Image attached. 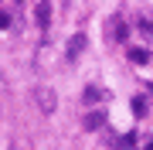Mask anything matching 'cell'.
I'll list each match as a JSON object with an SVG mask.
<instances>
[{"mask_svg":"<svg viewBox=\"0 0 153 150\" xmlns=\"http://www.w3.org/2000/svg\"><path fill=\"white\" fill-rule=\"evenodd\" d=\"M34 21H38V28H48V24H51V0H38Z\"/></svg>","mask_w":153,"mask_h":150,"instance_id":"1","label":"cell"},{"mask_svg":"<svg viewBox=\"0 0 153 150\" xmlns=\"http://www.w3.org/2000/svg\"><path fill=\"white\" fill-rule=\"evenodd\" d=\"M82 48H85V34H75V38L68 41V48H65V61H75L82 55Z\"/></svg>","mask_w":153,"mask_h":150,"instance_id":"2","label":"cell"},{"mask_svg":"<svg viewBox=\"0 0 153 150\" xmlns=\"http://www.w3.org/2000/svg\"><path fill=\"white\" fill-rule=\"evenodd\" d=\"M102 123H105V109H92V113L85 116L82 126H85V130H102Z\"/></svg>","mask_w":153,"mask_h":150,"instance_id":"3","label":"cell"},{"mask_svg":"<svg viewBox=\"0 0 153 150\" xmlns=\"http://www.w3.org/2000/svg\"><path fill=\"white\" fill-rule=\"evenodd\" d=\"M38 106H41V113H51L55 109V92L51 89H38Z\"/></svg>","mask_w":153,"mask_h":150,"instance_id":"4","label":"cell"},{"mask_svg":"<svg viewBox=\"0 0 153 150\" xmlns=\"http://www.w3.org/2000/svg\"><path fill=\"white\" fill-rule=\"evenodd\" d=\"M82 99H85V106H95V102H102V89H99V85H88Z\"/></svg>","mask_w":153,"mask_h":150,"instance_id":"5","label":"cell"},{"mask_svg":"<svg viewBox=\"0 0 153 150\" xmlns=\"http://www.w3.org/2000/svg\"><path fill=\"white\" fill-rule=\"evenodd\" d=\"M129 61H136V65H146V61H150V51H146V48H129Z\"/></svg>","mask_w":153,"mask_h":150,"instance_id":"6","label":"cell"},{"mask_svg":"<svg viewBox=\"0 0 153 150\" xmlns=\"http://www.w3.org/2000/svg\"><path fill=\"white\" fill-rule=\"evenodd\" d=\"M146 109H150V102L143 99V96H136V99H133V113H136V116H143Z\"/></svg>","mask_w":153,"mask_h":150,"instance_id":"7","label":"cell"},{"mask_svg":"<svg viewBox=\"0 0 153 150\" xmlns=\"http://www.w3.org/2000/svg\"><path fill=\"white\" fill-rule=\"evenodd\" d=\"M109 31H112V34H116V38H119V41H123V38H126V24H123V21H119V17H116V21H112V24H109Z\"/></svg>","mask_w":153,"mask_h":150,"instance_id":"8","label":"cell"}]
</instances>
